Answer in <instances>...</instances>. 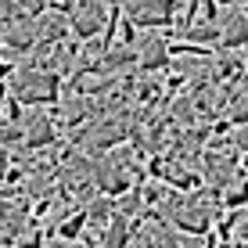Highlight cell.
I'll use <instances>...</instances> for the list:
<instances>
[{"instance_id":"obj_1","label":"cell","mask_w":248,"mask_h":248,"mask_svg":"<svg viewBox=\"0 0 248 248\" xmlns=\"http://www.w3.org/2000/svg\"><path fill=\"white\" fill-rule=\"evenodd\" d=\"M7 90L22 101L25 108H54L62 101V76L50 72V68H36V65H25L15 68V76L7 79Z\"/></svg>"},{"instance_id":"obj_3","label":"cell","mask_w":248,"mask_h":248,"mask_svg":"<svg viewBox=\"0 0 248 248\" xmlns=\"http://www.w3.org/2000/svg\"><path fill=\"white\" fill-rule=\"evenodd\" d=\"M22 126H25V144H22V148L44 151V148H54V144H58V123H54V115L32 112V115L22 119Z\"/></svg>"},{"instance_id":"obj_4","label":"cell","mask_w":248,"mask_h":248,"mask_svg":"<svg viewBox=\"0 0 248 248\" xmlns=\"http://www.w3.org/2000/svg\"><path fill=\"white\" fill-rule=\"evenodd\" d=\"M83 230H87V205L72 209L62 223H58V237H62V241H79Z\"/></svg>"},{"instance_id":"obj_2","label":"cell","mask_w":248,"mask_h":248,"mask_svg":"<svg viewBox=\"0 0 248 248\" xmlns=\"http://www.w3.org/2000/svg\"><path fill=\"white\" fill-rule=\"evenodd\" d=\"M180 0H123V15L137 29H162L173 25Z\"/></svg>"},{"instance_id":"obj_6","label":"cell","mask_w":248,"mask_h":248,"mask_svg":"<svg viewBox=\"0 0 248 248\" xmlns=\"http://www.w3.org/2000/svg\"><path fill=\"white\" fill-rule=\"evenodd\" d=\"M44 245V230H32L29 237H22V241H15V248H40Z\"/></svg>"},{"instance_id":"obj_5","label":"cell","mask_w":248,"mask_h":248,"mask_svg":"<svg viewBox=\"0 0 248 248\" xmlns=\"http://www.w3.org/2000/svg\"><path fill=\"white\" fill-rule=\"evenodd\" d=\"M223 209H245L248 205V180H237L234 187H223Z\"/></svg>"}]
</instances>
